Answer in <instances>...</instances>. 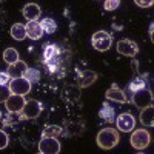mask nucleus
<instances>
[{
  "instance_id": "6e6552de",
  "label": "nucleus",
  "mask_w": 154,
  "mask_h": 154,
  "mask_svg": "<svg viewBox=\"0 0 154 154\" xmlns=\"http://www.w3.org/2000/svg\"><path fill=\"white\" fill-rule=\"evenodd\" d=\"M25 103H26V100H25L23 96L11 94V96L8 97V100L5 102V108H6V111L11 112V114H19V112H22Z\"/></svg>"
},
{
  "instance_id": "c85d7f7f",
  "label": "nucleus",
  "mask_w": 154,
  "mask_h": 154,
  "mask_svg": "<svg viewBox=\"0 0 154 154\" xmlns=\"http://www.w3.org/2000/svg\"><path fill=\"white\" fill-rule=\"evenodd\" d=\"M134 3L140 8H149L154 5V0H134Z\"/></svg>"
},
{
  "instance_id": "4468645a",
  "label": "nucleus",
  "mask_w": 154,
  "mask_h": 154,
  "mask_svg": "<svg viewBox=\"0 0 154 154\" xmlns=\"http://www.w3.org/2000/svg\"><path fill=\"white\" fill-rule=\"evenodd\" d=\"M28 66L26 63H25L23 60H17L16 63H12V65L8 66V75L11 77V79H19V77H23L25 72H26Z\"/></svg>"
},
{
  "instance_id": "f8f14e48",
  "label": "nucleus",
  "mask_w": 154,
  "mask_h": 154,
  "mask_svg": "<svg viewBox=\"0 0 154 154\" xmlns=\"http://www.w3.org/2000/svg\"><path fill=\"white\" fill-rule=\"evenodd\" d=\"M22 14L28 22H37L38 19H40L42 11H40V6H38L37 3H26L22 9Z\"/></svg>"
},
{
  "instance_id": "7ed1b4c3",
  "label": "nucleus",
  "mask_w": 154,
  "mask_h": 154,
  "mask_svg": "<svg viewBox=\"0 0 154 154\" xmlns=\"http://www.w3.org/2000/svg\"><path fill=\"white\" fill-rule=\"evenodd\" d=\"M131 145H133V148H136V149H139V151H142V149H145L148 145H149V142H151V136H149V133L146 131V130H136L133 134H131Z\"/></svg>"
},
{
  "instance_id": "aec40b11",
  "label": "nucleus",
  "mask_w": 154,
  "mask_h": 154,
  "mask_svg": "<svg viewBox=\"0 0 154 154\" xmlns=\"http://www.w3.org/2000/svg\"><path fill=\"white\" fill-rule=\"evenodd\" d=\"M60 134H62V128L57 126V125H48V126H45V130L42 131V137H53V139H57Z\"/></svg>"
},
{
  "instance_id": "6ab92c4d",
  "label": "nucleus",
  "mask_w": 154,
  "mask_h": 154,
  "mask_svg": "<svg viewBox=\"0 0 154 154\" xmlns=\"http://www.w3.org/2000/svg\"><path fill=\"white\" fill-rule=\"evenodd\" d=\"M100 117L103 119L105 122H108V123L114 122V117H116V114H114V108L108 103V102H105V103L102 105V109H100Z\"/></svg>"
},
{
  "instance_id": "bb28decb",
  "label": "nucleus",
  "mask_w": 154,
  "mask_h": 154,
  "mask_svg": "<svg viewBox=\"0 0 154 154\" xmlns=\"http://www.w3.org/2000/svg\"><path fill=\"white\" fill-rule=\"evenodd\" d=\"M119 6H120V0H105V3H103L105 11H114Z\"/></svg>"
},
{
  "instance_id": "2eb2a0df",
  "label": "nucleus",
  "mask_w": 154,
  "mask_h": 154,
  "mask_svg": "<svg viewBox=\"0 0 154 154\" xmlns=\"http://www.w3.org/2000/svg\"><path fill=\"white\" fill-rule=\"evenodd\" d=\"M79 86L80 88H88V86H91L96 80H97V72L96 71H79Z\"/></svg>"
},
{
  "instance_id": "72a5a7b5",
  "label": "nucleus",
  "mask_w": 154,
  "mask_h": 154,
  "mask_svg": "<svg viewBox=\"0 0 154 154\" xmlns=\"http://www.w3.org/2000/svg\"><path fill=\"white\" fill-rule=\"evenodd\" d=\"M37 154H43V152H37Z\"/></svg>"
},
{
  "instance_id": "1a4fd4ad",
  "label": "nucleus",
  "mask_w": 154,
  "mask_h": 154,
  "mask_svg": "<svg viewBox=\"0 0 154 154\" xmlns=\"http://www.w3.org/2000/svg\"><path fill=\"white\" fill-rule=\"evenodd\" d=\"M117 53L126 57H136L139 53V46L136 42L128 40V38H122L117 42Z\"/></svg>"
},
{
  "instance_id": "ddd939ff",
  "label": "nucleus",
  "mask_w": 154,
  "mask_h": 154,
  "mask_svg": "<svg viewBox=\"0 0 154 154\" xmlns=\"http://www.w3.org/2000/svg\"><path fill=\"white\" fill-rule=\"evenodd\" d=\"M106 99L108 100H112V102H119V103H126V102H128L126 94L116 83H112L109 86V89L106 91Z\"/></svg>"
},
{
  "instance_id": "f704fd0d",
  "label": "nucleus",
  "mask_w": 154,
  "mask_h": 154,
  "mask_svg": "<svg viewBox=\"0 0 154 154\" xmlns=\"http://www.w3.org/2000/svg\"><path fill=\"white\" fill-rule=\"evenodd\" d=\"M0 117H2V116H0Z\"/></svg>"
},
{
  "instance_id": "a211bd4d",
  "label": "nucleus",
  "mask_w": 154,
  "mask_h": 154,
  "mask_svg": "<svg viewBox=\"0 0 154 154\" xmlns=\"http://www.w3.org/2000/svg\"><path fill=\"white\" fill-rule=\"evenodd\" d=\"M11 37L14 40H23L26 37V26L22 23H14L11 26Z\"/></svg>"
},
{
  "instance_id": "b1692460",
  "label": "nucleus",
  "mask_w": 154,
  "mask_h": 154,
  "mask_svg": "<svg viewBox=\"0 0 154 154\" xmlns=\"http://www.w3.org/2000/svg\"><path fill=\"white\" fill-rule=\"evenodd\" d=\"M59 54V49H57V46L56 45H48L46 48H45V54H43V62L45 63H48V62H51L56 56Z\"/></svg>"
},
{
  "instance_id": "f3484780",
  "label": "nucleus",
  "mask_w": 154,
  "mask_h": 154,
  "mask_svg": "<svg viewBox=\"0 0 154 154\" xmlns=\"http://www.w3.org/2000/svg\"><path fill=\"white\" fill-rule=\"evenodd\" d=\"M140 122H142V125L146 126V128L154 126V106L152 105L142 109V112H140Z\"/></svg>"
},
{
  "instance_id": "473e14b6",
  "label": "nucleus",
  "mask_w": 154,
  "mask_h": 154,
  "mask_svg": "<svg viewBox=\"0 0 154 154\" xmlns=\"http://www.w3.org/2000/svg\"><path fill=\"white\" fill-rule=\"evenodd\" d=\"M137 154H143V152H137Z\"/></svg>"
},
{
  "instance_id": "c756f323",
  "label": "nucleus",
  "mask_w": 154,
  "mask_h": 154,
  "mask_svg": "<svg viewBox=\"0 0 154 154\" xmlns=\"http://www.w3.org/2000/svg\"><path fill=\"white\" fill-rule=\"evenodd\" d=\"M9 80H11V77L8 75V72L0 71V85H8Z\"/></svg>"
},
{
  "instance_id": "a878e982",
  "label": "nucleus",
  "mask_w": 154,
  "mask_h": 154,
  "mask_svg": "<svg viewBox=\"0 0 154 154\" xmlns=\"http://www.w3.org/2000/svg\"><path fill=\"white\" fill-rule=\"evenodd\" d=\"M9 96H11L9 88L6 85H0V103H5Z\"/></svg>"
},
{
  "instance_id": "f03ea898",
  "label": "nucleus",
  "mask_w": 154,
  "mask_h": 154,
  "mask_svg": "<svg viewBox=\"0 0 154 154\" xmlns=\"http://www.w3.org/2000/svg\"><path fill=\"white\" fill-rule=\"evenodd\" d=\"M91 45L94 49L100 51V53L108 51L111 48V35L106 31H97L91 37Z\"/></svg>"
},
{
  "instance_id": "7c9ffc66",
  "label": "nucleus",
  "mask_w": 154,
  "mask_h": 154,
  "mask_svg": "<svg viewBox=\"0 0 154 154\" xmlns=\"http://www.w3.org/2000/svg\"><path fill=\"white\" fill-rule=\"evenodd\" d=\"M149 37H151V42L154 43V29H149Z\"/></svg>"
},
{
  "instance_id": "cd10ccee",
  "label": "nucleus",
  "mask_w": 154,
  "mask_h": 154,
  "mask_svg": "<svg viewBox=\"0 0 154 154\" xmlns=\"http://www.w3.org/2000/svg\"><path fill=\"white\" fill-rule=\"evenodd\" d=\"M9 143V137L8 134L3 131V130H0V149H5Z\"/></svg>"
},
{
  "instance_id": "20e7f679",
  "label": "nucleus",
  "mask_w": 154,
  "mask_h": 154,
  "mask_svg": "<svg viewBox=\"0 0 154 154\" xmlns=\"http://www.w3.org/2000/svg\"><path fill=\"white\" fill-rule=\"evenodd\" d=\"M152 100H154V96L148 88H142V89H139V91L133 93V103L140 109L149 106Z\"/></svg>"
},
{
  "instance_id": "dca6fc26",
  "label": "nucleus",
  "mask_w": 154,
  "mask_h": 154,
  "mask_svg": "<svg viewBox=\"0 0 154 154\" xmlns=\"http://www.w3.org/2000/svg\"><path fill=\"white\" fill-rule=\"evenodd\" d=\"M25 26H26V35L31 38V40H40L42 38L43 29H42L38 22H28Z\"/></svg>"
},
{
  "instance_id": "5701e85b",
  "label": "nucleus",
  "mask_w": 154,
  "mask_h": 154,
  "mask_svg": "<svg viewBox=\"0 0 154 154\" xmlns=\"http://www.w3.org/2000/svg\"><path fill=\"white\" fill-rule=\"evenodd\" d=\"M23 77H25V79H26L29 83H37V82H40V71L35 69V68H28Z\"/></svg>"
},
{
  "instance_id": "9d476101",
  "label": "nucleus",
  "mask_w": 154,
  "mask_h": 154,
  "mask_svg": "<svg viewBox=\"0 0 154 154\" xmlns=\"http://www.w3.org/2000/svg\"><path fill=\"white\" fill-rule=\"evenodd\" d=\"M40 111H42L40 102H37L34 99L26 100V103H25V106L22 109V119H35V117H38Z\"/></svg>"
},
{
  "instance_id": "0eeeda50",
  "label": "nucleus",
  "mask_w": 154,
  "mask_h": 154,
  "mask_svg": "<svg viewBox=\"0 0 154 154\" xmlns=\"http://www.w3.org/2000/svg\"><path fill=\"white\" fill-rule=\"evenodd\" d=\"M38 149L43 154H59L60 152V142L53 137H42L38 142Z\"/></svg>"
},
{
  "instance_id": "f257e3e1",
  "label": "nucleus",
  "mask_w": 154,
  "mask_h": 154,
  "mask_svg": "<svg viewBox=\"0 0 154 154\" xmlns=\"http://www.w3.org/2000/svg\"><path fill=\"white\" fill-rule=\"evenodd\" d=\"M96 142H97L99 148H102V149H112L120 142L119 131L114 130V128H103L102 131H99Z\"/></svg>"
},
{
  "instance_id": "412c9836",
  "label": "nucleus",
  "mask_w": 154,
  "mask_h": 154,
  "mask_svg": "<svg viewBox=\"0 0 154 154\" xmlns=\"http://www.w3.org/2000/svg\"><path fill=\"white\" fill-rule=\"evenodd\" d=\"M3 60L8 63V65H12V63H16L19 59V53H17V49L14 48H6L3 51Z\"/></svg>"
},
{
  "instance_id": "393cba45",
  "label": "nucleus",
  "mask_w": 154,
  "mask_h": 154,
  "mask_svg": "<svg viewBox=\"0 0 154 154\" xmlns=\"http://www.w3.org/2000/svg\"><path fill=\"white\" fill-rule=\"evenodd\" d=\"M142 88H146L145 79H142V77H136V79L130 83V89H131V93H136V91H139V89H142Z\"/></svg>"
},
{
  "instance_id": "9b49d317",
  "label": "nucleus",
  "mask_w": 154,
  "mask_h": 154,
  "mask_svg": "<svg viewBox=\"0 0 154 154\" xmlns=\"http://www.w3.org/2000/svg\"><path fill=\"white\" fill-rule=\"evenodd\" d=\"M80 86L77 85H66L65 88L62 89V99L68 102V103H74L80 99Z\"/></svg>"
},
{
  "instance_id": "39448f33",
  "label": "nucleus",
  "mask_w": 154,
  "mask_h": 154,
  "mask_svg": "<svg viewBox=\"0 0 154 154\" xmlns=\"http://www.w3.org/2000/svg\"><path fill=\"white\" fill-rule=\"evenodd\" d=\"M8 88H9L11 94L25 96L31 91V83L25 77H19V79H11L8 83Z\"/></svg>"
},
{
  "instance_id": "2f4dec72",
  "label": "nucleus",
  "mask_w": 154,
  "mask_h": 154,
  "mask_svg": "<svg viewBox=\"0 0 154 154\" xmlns=\"http://www.w3.org/2000/svg\"><path fill=\"white\" fill-rule=\"evenodd\" d=\"M149 29H154V23H151V26H149Z\"/></svg>"
},
{
  "instance_id": "4be33fe9",
  "label": "nucleus",
  "mask_w": 154,
  "mask_h": 154,
  "mask_svg": "<svg viewBox=\"0 0 154 154\" xmlns=\"http://www.w3.org/2000/svg\"><path fill=\"white\" fill-rule=\"evenodd\" d=\"M40 26H42L43 32H46V34H53V32H56V29H57L56 22H54L53 19H48V17H46V19H42Z\"/></svg>"
},
{
  "instance_id": "423d86ee",
  "label": "nucleus",
  "mask_w": 154,
  "mask_h": 154,
  "mask_svg": "<svg viewBox=\"0 0 154 154\" xmlns=\"http://www.w3.org/2000/svg\"><path fill=\"white\" fill-rule=\"evenodd\" d=\"M116 125H117V130L122 133H130L134 130L136 126V119L131 112H123L119 114L117 119H116Z\"/></svg>"
}]
</instances>
